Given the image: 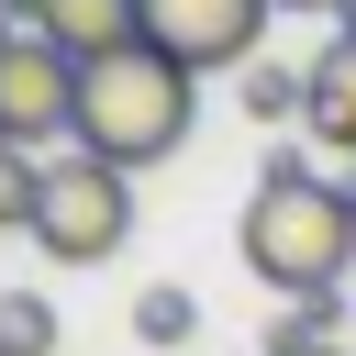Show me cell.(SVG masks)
<instances>
[{
  "instance_id": "7c38bea8",
  "label": "cell",
  "mask_w": 356,
  "mask_h": 356,
  "mask_svg": "<svg viewBox=\"0 0 356 356\" xmlns=\"http://www.w3.org/2000/svg\"><path fill=\"white\" fill-rule=\"evenodd\" d=\"M278 11H345V0H278Z\"/></svg>"
},
{
  "instance_id": "6da1fadb",
  "label": "cell",
  "mask_w": 356,
  "mask_h": 356,
  "mask_svg": "<svg viewBox=\"0 0 356 356\" xmlns=\"http://www.w3.org/2000/svg\"><path fill=\"white\" fill-rule=\"evenodd\" d=\"M234 245H245V267H256L278 300H334V289H356V200H345V178H312L300 156H267Z\"/></svg>"
},
{
  "instance_id": "52a82bcc",
  "label": "cell",
  "mask_w": 356,
  "mask_h": 356,
  "mask_svg": "<svg viewBox=\"0 0 356 356\" xmlns=\"http://www.w3.org/2000/svg\"><path fill=\"white\" fill-rule=\"evenodd\" d=\"M300 122H312V145L356 156V33H334V44L312 56V100H300Z\"/></svg>"
},
{
  "instance_id": "8992f818",
  "label": "cell",
  "mask_w": 356,
  "mask_h": 356,
  "mask_svg": "<svg viewBox=\"0 0 356 356\" xmlns=\"http://www.w3.org/2000/svg\"><path fill=\"white\" fill-rule=\"evenodd\" d=\"M11 33H44L67 67H100L122 44H145V0H0Z\"/></svg>"
},
{
  "instance_id": "277c9868",
  "label": "cell",
  "mask_w": 356,
  "mask_h": 356,
  "mask_svg": "<svg viewBox=\"0 0 356 356\" xmlns=\"http://www.w3.org/2000/svg\"><path fill=\"white\" fill-rule=\"evenodd\" d=\"M0 145H78V67L44 44V33H11L0 56Z\"/></svg>"
},
{
  "instance_id": "5b68a950",
  "label": "cell",
  "mask_w": 356,
  "mask_h": 356,
  "mask_svg": "<svg viewBox=\"0 0 356 356\" xmlns=\"http://www.w3.org/2000/svg\"><path fill=\"white\" fill-rule=\"evenodd\" d=\"M278 0H145V44L189 78L211 67H256V33H267Z\"/></svg>"
},
{
  "instance_id": "7a4b0ae2",
  "label": "cell",
  "mask_w": 356,
  "mask_h": 356,
  "mask_svg": "<svg viewBox=\"0 0 356 356\" xmlns=\"http://www.w3.org/2000/svg\"><path fill=\"white\" fill-rule=\"evenodd\" d=\"M189 122H200V78L189 67H167L156 44H122V56H100V67H78V156H100V167H156V156H178L189 145Z\"/></svg>"
},
{
  "instance_id": "4fadbf2b",
  "label": "cell",
  "mask_w": 356,
  "mask_h": 356,
  "mask_svg": "<svg viewBox=\"0 0 356 356\" xmlns=\"http://www.w3.org/2000/svg\"><path fill=\"white\" fill-rule=\"evenodd\" d=\"M334 33H356V0H345V11H334Z\"/></svg>"
},
{
  "instance_id": "30bf717a",
  "label": "cell",
  "mask_w": 356,
  "mask_h": 356,
  "mask_svg": "<svg viewBox=\"0 0 356 356\" xmlns=\"http://www.w3.org/2000/svg\"><path fill=\"white\" fill-rule=\"evenodd\" d=\"M0 356H56V300L44 289H0Z\"/></svg>"
},
{
  "instance_id": "9c48e42d",
  "label": "cell",
  "mask_w": 356,
  "mask_h": 356,
  "mask_svg": "<svg viewBox=\"0 0 356 356\" xmlns=\"http://www.w3.org/2000/svg\"><path fill=\"white\" fill-rule=\"evenodd\" d=\"M234 100H245V122H300V100H312V67H278V56H256Z\"/></svg>"
},
{
  "instance_id": "ba28073f",
  "label": "cell",
  "mask_w": 356,
  "mask_h": 356,
  "mask_svg": "<svg viewBox=\"0 0 356 356\" xmlns=\"http://www.w3.org/2000/svg\"><path fill=\"white\" fill-rule=\"evenodd\" d=\"M200 334V300L178 289V278H156V289H134V345H156V356H178Z\"/></svg>"
},
{
  "instance_id": "8fae6325",
  "label": "cell",
  "mask_w": 356,
  "mask_h": 356,
  "mask_svg": "<svg viewBox=\"0 0 356 356\" xmlns=\"http://www.w3.org/2000/svg\"><path fill=\"white\" fill-rule=\"evenodd\" d=\"M33 189H44V156L0 145V234H33Z\"/></svg>"
},
{
  "instance_id": "3957f363",
  "label": "cell",
  "mask_w": 356,
  "mask_h": 356,
  "mask_svg": "<svg viewBox=\"0 0 356 356\" xmlns=\"http://www.w3.org/2000/svg\"><path fill=\"white\" fill-rule=\"evenodd\" d=\"M122 234H134V178L122 167H100V156H44V189H33V245L56 256V267H100V256H122Z\"/></svg>"
},
{
  "instance_id": "5bb4252c",
  "label": "cell",
  "mask_w": 356,
  "mask_h": 356,
  "mask_svg": "<svg viewBox=\"0 0 356 356\" xmlns=\"http://www.w3.org/2000/svg\"><path fill=\"white\" fill-rule=\"evenodd\" d=\"M0 56H11V22H0Z\"/></svg>"
}]
</instances>
